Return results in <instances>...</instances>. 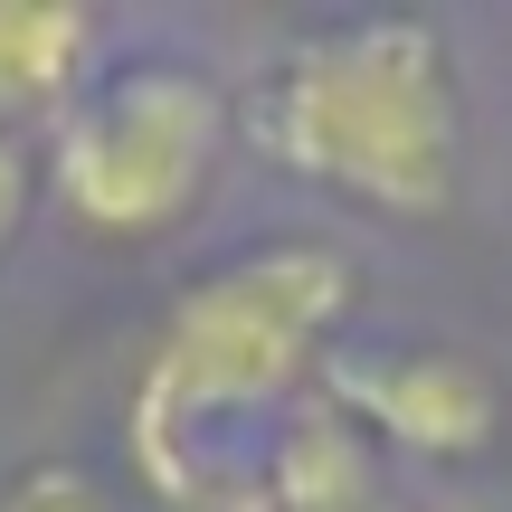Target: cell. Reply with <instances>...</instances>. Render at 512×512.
<instances>
[{"label":"cell","instance_id":"obj_1","mask_svg":"<svg viewBox=\"0 0 512 512\" xmlns=\"http://www.w3.org/2000/svg\"><path fill=\"white\" fill-rule=\"evenodd\" d=\"M351 313V256L323 238H266L171 294L143 351L124 437L171 512H266V456L323 380Z\"/></svg>","mask_w":512,"mask_h":512},{"label":"cell","instance_id":"obj_2","mask_svg":"<svg viewBox=\"0 0 512 512\" xmlns=\"http://www.w3.org/2000/svg\"><path fill=\"white\" fill-rule=\"evenodd\" d=\"M247 124L275 171L351 209H380V219H437L465 171L446 38L408 10L332 19V29L294 38L266 67Z\"/></svg>","mask_w":512,"mask_h":512},{"label":"cell","instance_id":"obj_3","mask_svg":"<svg viewBox=\"0 0 512 512\" xmlns=\"http://www.w3.org/2000/svg\"><path fill=\"white\" fill-rule=\"evenodd\" d=\"M219 162H228V95L181 57H133L114 76H86V95L57 114L38 190H57V209L86 238L133 247L181 228L209 200Z\"/></svg>","mask_w":512,"mask_h":512},{"label":"cell","instance_id":"obj_4","mask_svg":"<svg viewBox=\"0 0 512 512\" xmlns=\"http://www.w3.org/2000/svg\"><path fill=\"white\" fill-rule=\"evenodd\" d=\"M323 389L370 446H399L427 465H465L503 437V380L475 351L446 342H380V351H323Z\"/></svg>","mask_w":512,"mask_h":512},{"label":"cell","instance_id":"obj_5","mask_svg":"<svg viewBox=\"0 0 512 512\" xmlns=\"http://www.w3.org/2000/svg\"><path fill=\"white\" fill-rule=\"evenodd\" d=\"M95 76V10L76 0H0V133L48 124Z\"/></svg>","mask_w":512,"mask_h":512},{"label":"cell","instance_id":"obj_6","mask_svg":"<svg viewBox=\"0 0 512 512\" xmlns=\"http://www.w3.org/2000/svg\"><path fill=\"white\" fill-rule=\"evenodd\" d=\"M351 503H380V446L313 389L266 456V512H351Z\"/></svg>","mask_w":512,"mask_h":512},{"label":"cell","instance_id":"obj_7","mask_svg":"<svg viewBox=\"0 0 512 512\" xmlns=\"http://www.w3.org/2000/svg\"><path fill=\"white\" fill-rule=\"evenodd\" d=\"M29 209H38V152H29V133H0V256L19 247Z\"/></svg>","mask_w":512,"mask_h":512},{"label":"cell","instance_id":"obj_8","mask_svg":"<svg viewBox=\"0 0 512 512\" xmlns=\"http://www.w3.org/2000/svg\"><path fill=\"white\" fill-rule=\"evenodd\" d=\"M10 512H105V494H95V475H76V465H29V475L10 484Z\"/></svg>","mask_w":512,"mask_h":512},{"label":"cell","instance_id":"obj_9","mask_svg":"<svg viewBox=\"0 0 512 512\" xmlns=\"http://www.w3.org/2000/svg\"><path fill=\"white\" fill-rule=\"evenodd\" d=\"M351 512H399V503H351Z\"/></svg>","mask_w":512,"mask_h":512}]
</instances>
